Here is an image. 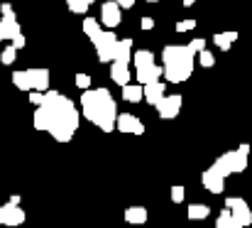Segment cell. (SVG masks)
<instances>
[{
    "instance_id": "39",
    "label": "cell",
    "mask_w": 252,
    "mask_h": 228,
    "mask_svg": "<svg viewBox=\"0 0 252 228\" xmlns=\"http://www.w3.org/2000/svg\"><path fill=\"white\" fill-rule=\"evenodd\" d=\"M193 2H196V0H184V5H186V7H191Z\"/></svg>"
},
{
    "instance_id": "29",
    "label": "cell",
    "mask_w": 252,
    "mask_h": 228,
    "mask_svg": "<svg viewBox=\"0 0 252 228\" xmlns=\"http://www.w3.org/2000/svg\"><path fill=\"white\" fill-rule=\"evenodd\" d=\"M184 194H186L184 187H171V201H174V204H181V201H184Z\"/></svg>"
},
{
    "instance_id": "14",
    "label": "cell",
    "mask_w": 252,
    "mask_h": 228,
    "mask_svg": "<svg viewBox=\"0 0 252 228\" xmlns=\"http://www.w3.org/2000/svg\"><path fill=\"white\" fill-rule=\"evenodd\" d=\"M164 91H167V86H164L162 81H155V83H147V86H142V98H145L150 106H157V103H159V101L167 96Z\"/></svg>"
},
{
    "instance_id": "27",
    "label": "cell",
    "mask_w": 252,
    "mask_h": 228,
    "mask_svg": "<svg viewBox=\"0 0 252 228\" xmlns=\"http://www.w3.org/2000/svg\"><path fill=\"white\" fill-rule=\"evenodd\" d=\"M15 59H17V52H15V49H12V47L7 44V47L2 49V54H0V62H2L5 67H10V64H12Z\"/></svg>"
},
{
    "instance_id": "37",
    "label": "cell",
    "mask_w": 252,
    "mask_h": 228,
    "mask_svg": "<svg viewBox=\"0 0 252 228\" xmlns=\"http://www.w3.org/2000/svg\"><path fill=\"white\" fill-rule=\"evenodd\" d=\"M0 12H2V17H5V15H12V5H10V2H2V5H0Z\"/></svg>"
},
{
    "instance_id": "21",
    "label": "cell",
    "mask_w": 252,
    "mask_h": 228,
    "mask_svg": "<svg viewBox=\"0 0 252 228\" xmlns=\"http://www.w3.org/2000/svg\"><path fill=\"white\" fill-rule=\"evenodd\" d=\"M81 27H84V35L91 39V42L98 39V35L103 32V30H100V22L93 20V17H84V25H81Z\"/></svg>"
},
{
    "instance_id": "10",
    "label": "cell",
    "mask_w": 252,
    "mask_h": 228,
    "mask_svg": "<svg viewBox=\"0 0 252 228\" xmlns=\"http://www.w3.org/2000/svg\"><path fill=\"white\" fill-rule=\"evenodd\" d=\"M100 22L113 32L118 25H120V7L113 2V0H108V2H103V7H100Z\"/></svg>"
},
{
    "instance_id": "15",
    "label": "cell",
    "mask_w": 252,
    "mask_h": 228,
    "mask_svg": "<svg viewBox=\"0 0 252 228\" xmlns=\"http://www.w3.org/2000/svg\"><path fill=\"white\" fill-rule=\"evenodd\" d=\"M135 78H137V83H140V86L155 83V81H159V78H162V67H159V64L142 67V69H137V72H135Z\"/></svg>"
},
{
    "instance_id": "16",
    "label": "cell",
    "mask_w": 252,
    "mask_h": 228,
    "mask_svg": "<svg viewBox=\"0 0 252 228\" xmlns=\"http://www.w3.org/2000/svg\"><path fill=\"white\" fill-rule=\"evenodd\" d=\"M130 57H132V39H118V47H115V59L118 64H130Z\"/></svg>"
},
{
    "instance_id": "41",
    "label": "cell",
    "mask_w": 252,
    "mask_h": 228,
    "mask_svg": "<svg viewBox=\"0 0 252 228\" xmlns=\"http://www.w3.org/2000/svg\"><path fill=\"white\" fill-rule=\"evenodd\" d=\"M69 2H74V0H66V5H69Z\"/></svg>"
},
{
    "instance_id": "32",
    "label": "cell",
    "mask_w": 252,
    "mask_h": 228,
    "mask_svg": "<svg viewBox=\"0 0 252 228\" xmlns=\"http://www.w3.org/2000/svg\"><path fill=\"white\" fill-rule=\"evenodd\" d=\"M189 47H191V49L198 54V52H203V49H206V39H203V37H198V39H191V42H189Z\"/></svg>"
},
{
    "instance_id": "6",
    "label": "cell",
    "mask_w": 252,
    "mask_h": 228,
    "mask_svg": "<svg viewBox=\"0 0 252 228\" xmlns=\"http://www.w3.org/2000/svg\"><path fill=\"white\" fill-rule=\"evenodd\" d=\"M225 209L230 211V216H233V221H235V226L238 228H245L252 224V211L250 206H248V201H243L240 196H230V199H225Z\"/></svg>"
},
{
    "instance_id": "23",
    "label": "cell",
    "mask_w": 252,
    "mask_h": 228,
    "mask_svg": "<svg viewBox=\"0 0 252 228\" xmlns=\"http://www.w3.org/2000/svg\"><path fill=\"white\" fill-rule=\"evenodd\" d=\"M208 214H211V206H206V204H191L189 206V219L191 221H203V219H208Z\"/></svg>"
},
{
    "instance_id": "33",
    "label": "cell",
    "mask_w": 252,
    "mask_h": 228,
    "mask_svg": "<svg viewBox=\"0 0 252 228\" xmlns=\"http://www.w3.org/2000/svg\"><path fill=\"white\" fill-rule=\"evenodd\" d=\"M25 44H27V39H25V35H17V37H15V39L10 42V47H12L15 52H17V49H22Z\"/></svg>"
},
{
    "instance_id": "31",
    "label": "cell",
    "mask_w": 252,
    "mask_h": 228,
    "mask_svg": "<svg viewBox=\"0 0 252 228\" xmlns=\"http://www.w3.org/2000/svg\"><path fill=\"white\" fill-rule=\"evenodd\" d=\"M76 86L84 88V91H88V88H91V76L88 74H76Z\"/></svg>"
},
{
    "instance_id": "25",
    "label": "cell",
    "mask_w": 252,
    "mask_h": 228,
    "mask_svg": "<svg viewBox=\"0 0 252 228\" xmlns=\"http://www.w3.org/2000/svg\"><path fill=\"white\" fill-rule=\"evenodd\" d=\"M216 228H238L228 209H223V211H220V216H218V221H216Z\"/></svg>"
},
{
    "instance_id": "12",
    "label": "cell",
    "mask_w": 252,
    "mask_h": 228,
    "mask_svg": "<svg viewBox=\"0 0 252 228\" xmlns=\"http://www.w3.org/2000/svg\"><path fill=\"white\" fill-rule=\"evenodd\" d=\"M201 182H203V187H206L211 194H223V189H225V179H223L213 167H208V169L201 174Z\"/></svg>"
},
{
    "instance_id": "4",
    "label": "cell",
    "mask_w": 252,
    "mask_h": 228,
    "mask_svg": "<svg viewBox=\"0 0 252 228\" xmlns=\"http://www.w3.org/2000/svg\"><path fill=\"white\" fill-rule=\"evenodd\" d=\"M213 169H216L223 179H225L228 174H240V172L248 169V157L240 154L238 150H230V152H225V154H220V157L213 162Z\"/></svg>"
},
{
    "instance_id": "28",
    "label": "cell",
    "mask_w": 252,
    "mask_h": 228,
    "mask_svg": "<svg viewBox=\"0 0 252 228\" xmlns=\"http://www.w3.org/2000/svg\"><path fill=\"white\" fill-rule=\"evenodd\" d=\"M196 57H198V62H201V67H206V69H211V67L216 64V57H213V54H211L208 49H203V52H198Z\"/></svg>"
},
{
    "instance_id": "26",
    "label": "cell",
    "mask_w": 252,
    "mask_h": 228,
    "mask_svg": "<svg viewBox=\"0 0 252 228\" xmlns=\"http://www.w3.org/2000/svg\"><path fill=\"white\" fill-rule=\"evenodd\" d=\"M93 2H95V0H74V2H69V10L76 12V15H86V10H88Z\"/></svg>"
},
{
    "instance_id": "30",
    "label": "cell",
    "mask_w": 252,
    "mask_h": 228,
    "mask_svg": "<svg viewBox=\"0 0 252 228\" xmlns=\"http://www.w3.org/2000/svg\"><path fill=\"white\" fill-rule=\"evenodd\" d=\"M193 27H196V20H181V22H176V32H189Z\"/></svg>"
},
{
    "instance_id": "1",
    "label": "cell",
    "mask_w": 252,
    "mask_h": 228,
    "mask_svg": "<svg viewBox=\"0 0 252 228\" xmlns=\"http://www.w3.org/2000/svg\"><path fill=\"white\" fill-rule=\"evenodd\" d=\"M39 108L47 113V120H49L47 133H52V138L57 143H69L74 138V133L79 130V120H81L76 106L59 91H47Z\"/></svg>"
},
{
    "instance_id": "19",
    "label": "cell",
    "mask_w": 252,
    "mask_h": 228,
    "mask_svg": "<svg viewBox=\"0 0 252 228\" xmlns=\"http://www.w3.org/2000/svg\"><path fill=\"white\" fill-rule=\"evenodd\" d=\"M238 39V32L235 30H230V32H216L213 35V42H216V47L218 49H223V52H228L230 47H233V42Z\"/></svg>"
},
{
    "instance_id": "9",
    "label": "cell",
    "mask_w": 252,
    "mask_h": 228,
    "mask_svg": "<svg viewBox=\"0 0 252 228\" xmlns=\"http://www.w3.org/2000/svg\"><path fill=\"white\" fill-rule=\"evenodd\" d=\"M25 224V211L20 206L5 204L0 206V226H22Z\"/></svg>"
},
{
    "instance_id": "40",
    "label": "cell",
    "mask_w": 252,
    "mask_h": 228,
    "mask_svg": "<svg viewBox=\"0 0 252 228\" xmlns=\"http://www.w3.org/2000/svg\"><path fill=\"white\" fill-rule=\"evenodd\" d=\"M150 2H159V0H150Z\"/></svg>"
},
{
    "instance_id": "22",
    "label": "cell",
    "mask_w": 252,
    "mask_h": 228,
    "mask_svg": "<svg viewBox=\"0 0 252 228\" xmlns=\"http://www.w3.org/2000/svg\"><path fill=\"white\" fill-rule=\"evenodd\" d=\"M132 62H135V69H142V67L155 64V54L147 49H140V52H132Z\"/></svg>"
},
{
    "instance_id": "18",
    "label": "cell",
    "mask_w": 252,
    "mask_h": 228,
    "mask_svg": "<svg viewBox=\"0 0 252 228\" xmlns=\"http://www.w3.org/2000/svg\"><path fill=\"white\" fill-rule=\"evenodd\" d=\"M125 221L132 224V226H142L147 221V209L145 206H130V209H125Z\"/></svg>"
},
{
    "instance_id": "20",
    "label": "cell",
    "mask_w": 252,
    "mask_h": 228,
    "mask_svg": "<svg viewBox=\"0 0 252 228\" xmlns=\"http://www.w3.org/2000/svg\"><path fill=\"white\" fill-rule=\"evenodd\" d=\"M123 98H125L127 103L142 101V86H140V83H127V86H123Z\"/></svg>"
},
{
    "instance_id": "3",
    "label": "cell",
    "mask_w": 252,
    "mask_h": 228,
    "mask_svg": "<svg viewBox=\"0 0 252 228\" xmlns=\"http://www.w3.org/2000/svg\"><path fill=\"white\" fill-rule=\"evenodd\" d=\"M162 59H164V67H162V76L167 78L169 83H181L186 81L189 76L193 74V64H196V52L186 44H167L162 49Z\"/></svg>"
},
{
    "instance_id": "38",
    "label": "cell",
    "mask_w": 252,
    "mask_h": 228,
    "mask_svg": "<svg viewBox=\"0 0 252 228\" xmlns=\"http://www.w3.org/2000/svg\"><path fill=\"white\" fill-rule=\"evenodd\" d=\"M10 204H12V206H20V196H17V194H15V196H10Z\"/></svg>"
},
{
    "instance_id": "35",
    "label": "cell",
    "mask_w": 252,
    "mask_h": 228,
    "mask_svg": "<svg viewBox=\"0 0 252 228\" xmlns=\"http://www.w3.org/2000/svg\"><path fill=\"white\" fill-rule=\"evenodd\" d=\"M140 27H142V30H152V27H155V20H152V17H142Z\"/></svg>"
},
{
    "instance_id": "5",
    "label": "cell",
    "mask_w": 252,
    "mask_h": 228,
    "mask_svg": "<svg viewBox=\"0 0 252 228\" xmlns=\"http://www.w3.org/2000/svg\"><path fill=\"white\" fill-rule=\"evenodd\" d=\"M93 47H95L98 62H103V64L113 62V59H115V47H118V37H115V32L103 30V32L98 35V39H93Z\"/></svg>"
},
{
    "instance_id": "2",
    "label": "cell",
    "mask_w": 252,
    "mask_h": 228,
    "mask_svg": "<svg viewBox=\"0 0 252 228\" xmlns=\"http://www.w3.org/2000/svg\"><path fill=\"white\" fill-rule=\"evenodd\" d=\"M81 111H84V118H88L93 125H98L103 133L115 130L118 108H115V101H113L108 88H88V91H84Z\"/></svg>"
},
{
    "instance_id": "36",
    "label": "cell",
    "mask_w": 252,
    "mask_h": 228,
    "mask_svg": "<svg viewBox=\"0 0 252 228\" xmlns=\"http://www.w3.org/2000/svg\"><path fill=\"white\" fill-rule=\"evenodd\" d=\"M113 2H115L118 7H127V10H130V7L135 5V0H113Z\"/></svg>"
},
{
    "instance_id": "17",
    "label": "cell",
    "mask_w": 252,
    "mask_h": 228,
    "mask_svg": "<svg viewBox=\"0 0 252 228\" xmlns=\"http://www.w3.org/2000/svg\"><path fill=\"white\" fill-rule=\"evenodd\" d=\"M110 76H113V81H115L118 86H127V83H130V67H127V64H118V62H113Z\"/></svg>"
},
{
    "instance_id": "24",
    "label": "cell",
    "mask_w": 252,
    "mask_h": 228,
    "mask_svg": "<svg viewBox=\"0 0 252 228\" xmlns=\"http://www.w3.org/2000/svg\"><path fill=\"white\" fill-rule=\"evenodd\" d=\"M12 83H15V88H20V91H32L27 72H15V74H12Z\"/></svg>"
},
{
    "instance_id": "7",
    "label": "cell",
    "mask_w": 252,
    "mask_h": 228,
    "mask_svg": "<svg viewBox=\"0 0 252 228\" xmlns=\"http://www.w3.org/2000/svg\"><path fill=\"white\" fill-rule=\"evenodd\" d=\"M115 130H120V133H125V135H142V133H145V125H142V120H140L137 115H132V113H118V118H115Z\"/></svg>"
},
{
    "instance_id": "13",
    "label": "cell",
    "mask_w": 252,
    "mask_h": 228,
    "mask_svg": "<svg viewBox=\"0 0 252 228\" xmlns=\"http://www.w3.org/2000/svg\"><path fill=\"white\" fill-rule=\"evenodd\" d=\"M17 35H22V30H20V22H17L15 12L0 17V39H10L12 42Z\"/></svg>"
},
{
    "instance_id": "11",
    "label": "cell",
    "mask_w": 252,
    "mask_h": 228,
    "mask_svg": "<svg viewBox=\"0 0 252 228\" xmlns=\"http://www.w3.org/2000/svg\"><path fill=\"white\" fill-rule=\"evenodd\" d=\"M27 76H30V86H32V91H37V93H47L49 91V69H27Z\"/></svg>"
},
{
    "instance_id": "8",
    "label": "cell",
    "mask_w": 252,
    "mask_h": 228,
    "mask_svg": "<svg viewBox=\"0 0 252 228\" xmlns=\"http://www.w3.org/2000/svg\"><path fill=\"white\" fill-rule=\"evenodd\" d=\"M155 108H157L159 118H164V120H174V118L181 113V96H176V93L164 96V98H162Z\"/></svg>"
},
{
    "instance_id": "34",
    "label": "cell",
    "mask_w": 252,
    "mask_h": 228,
    "mask_svg": "<svg viewBox=\"0 0 252 228\" xmlns=\"http://www.w3.org/2000/svg\"><path fill=\"white\" fill-rule=\"evenodd\" d=\"M42 101H44V93H37V91H30V103H34L37 108L42 106Z\"/></svg>"
}]
</instances>
